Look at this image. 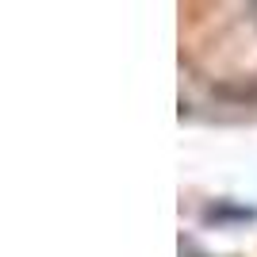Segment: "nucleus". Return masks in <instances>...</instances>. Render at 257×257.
Masks as SVG:
<instances>
[{"label": "nucleus", "instance_id": "nucleus-1", "mask_svg": "<svg viewBox=\"0 0 257 257\" xmlns=\"http://www.w3.org/2000/svg\"><path fill=\"white\" fill-rule=\"evenodd\" d=\"M207 223H223V219H238V223H246V219H253V211L249 207H230V204H215V207H207V215H204Z\"/></svg>", "mask_w": 257, "mask_h": 257}]
</instances>
